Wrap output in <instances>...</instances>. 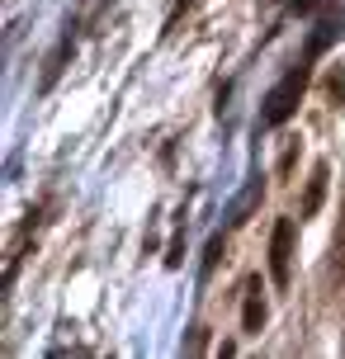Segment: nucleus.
<instances>
[{"label": "nucleus", "instance_id": "obj_4", "mask_svg": "<svg viewBox=\"0 0 345 359\" xmlns=\"http://www.w3.org/2000/svg\"><path fill=\"white\" fill-rule=\"evenodd\" d=\"M322 194H327V165H317L308 180V194H303V217H317V208H322Z\"/></svg>", "mask_w": 345, "mask_h": 359}, {"label": "nucleus", "instance_id": "obj_2", "mask_svg": "<svg viewBox=\"0 0 345 359\" xmlns=\"http://www.w3.org/2000/svg\"><path fill=\"white\" fill-rule=\"evenodd\" d=\"M293 241H298V222L279 217L270 232V279L279 288H289V274H293Z\"/></svg>", "mask_w": 345, "mask_h": 359}, {"label": "nucleus", "instance_id": "obj_1", "mask_svg": "<svg viewBox=\"0 0 345 359\" xmlns=\"http://www.w3.org/2000/svg\"><path fill=\"white\" fill-rule=\"evenodd\" d=\"M327 38L331 34H322V38H312L308 43V53H303V62H293L289 72H284V81L265 95V104H260V118H255V128L260 133H270V128H284L298 114V100H303V90H308V81H312V57L327 48Z\"/></svg>", "mask_w": 345, "mask_h": 359}, {"label": "nucleus", "instance_id": "obj_3", "mask_svg": "<svg viewBox=\"0 0 345 359\" xmlns=\"http://www.w3.org/2000/svg\"><path fill=\"white\" fill-rule=\"evenodd\" d=\"M260 293H265L260 279H246V303H241V331L246 336H260V326H265V298Z\"/></svg>", "mask_w": 345, "mask_h": 359}, {"label": "nucleus", "instance_id": "obj_5", "mask_svg": "<svg viewBox=\"0 0 345 359\" xmlns=\"http://www.w3.org/2000/svg\"><path fill=\"white\" fill-rule=\"evenodd\" d=\"M331 279L345 284V208H341V222H336V236H331Z\"/></svg>", "mask_w": 345, "mask_h": 359}, {"label": "nucleus", "instance_id": "obj_7", "mask_svg": "<svg viewBox=\"0 0 345 359\" xmlns=\"http://www.w3.org/2000/svg\"><path fill=\"white\" fill-rule=\"evenodd\" d=\"M312 5H317V0H293V10H298V15H308Z\"/></svg>", "mask_w": 345, "mask_h": 359}, {"label": "nucleus", "instance_id": "obj_6", "mask_svg": "<svg viewBox=\"0 0 345 359\" xmlns=\"http://www.w3.org/2000/svg\"><path fill=\"white\" fill-rule=\"evenodd\" d=\"M218 255H222V232L208 236V255H203V279L213 274V265H218Z\"/></svg>", "mask_w": 345, "mask_h": 359}]
</instances>
